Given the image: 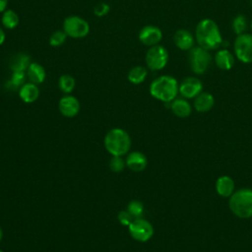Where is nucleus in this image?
<instances>
[{"label":"nucleus","instance_id":"f257e3e1","mask_svg":"<svg viewBox=\"0 0 252 252\" xmlns=\"http://www.w3.org/2000/svg\"><path fill=\"white\" fill-rule=\"evenodd\" d=\"M195 37L198 45L207 50L217 49L222 42L219 26L211 19H203L198 23Z\"/></svg>","mask_w":252,"mask_h":252},{"label":"nucleus","instance_id":"f03ea898","mask_svg":"<svg viewBox=\"0 0 252 252\" xmlns=\"http://www.w3.org/2000/svg\"><path fill=\"white\" fill-rule=\"evenodd\" d=\"M179 93V85L175 78L162 75L155 79L150 85V94L153 97L165 103L171 102Z\"/></svg>","mask_w":252,"mask_h":252},{"label":"nucleus","instance_id":"7ed1b4c3","mask_svg":"<svg viewBox=\"0 0 252 252\" xmlns=\"http://www.w3.org/2000/svg\"><path fill=\"white\" fill-rule=\"evenodd\" d=\"M104 147L111 156H124L131 148L129 134L121 128L109 130L104 137Z\"/></svg>","mask_w":252,"mask_h":252},{"label":"nucleus","instance_id":"20e7f679","mask_svg":"<svg viewBox=\"0 0 252 252\" xmlns=\"http://www.w3.org/2000/svg\"><path fill=\"white\" fill-rule=\"evenodd\" d=\"M228 207L240 219L252 218V189L242 188L233 192L229 197Z\"/></svg>","mask_w":252,"mask_h":252},{"label":"nucleus","instance_id":"39448f33","mask_svg":"<svg viewBox=\"0 0 252 252\" xmlns=\"http://www.w3.org/2000/svg\"><path fill=\"white\" fill-rule=\"evenodd\" d=\"M212 63V56L209 50L201 46H193L189 52V64L191 70L198 75L204 74Z\"/></svg>","mask_w":252,"mask_h":252},{"label":"nucleus","instance_id":"423d86ee","mask_svg":"<svg viewBox=\"0 0 252 252\" xmlns=\"http://www.w3.org/2000/svg\"><path fill=\"white\" fill-rule=\"evenodd\" d=\"M63 31L67 36L82 38L88 35L90 32V25L85 19L79 16H69L63 22Z\"/></svg>","mask_w":252,"mask_h":252},{"label":"nucleus","instance_id":"0eeeda50","mask_svg":"<svg viewBox=\"0 0 252 252\" xmlns=\"http://www.w3.org/2000/svg\"><path fill=\"white\" fill-rule=\"evenodd\" d=\"M147 67L152 71H158L163 69L168 61V52L162 45L151 46L146 53Z\"/></svg>","mask_w":252,"mask_h":252},{"label":"nucleus","instance_id":"6e6552de","mask_svg":"<svg viewBox=\"0 0 252 252\" xmlns=\"http://www.w3.org/2000/svg\"><path fill=\"white\" fill-rule=\"evenodd\" d=\"M130 235L137 241L146 242L154 235V227L151 222L145 219H134L128 225Z\"/></svg>","mask_w":252,"mask_h":252},{"label":"nucleus","instance_id":"1a4fd4ad","mask_svg":"<svg viewBox=\"0 0 252 252\" xmlns=\"http://www.w3.org/2000/svg\"><path fill=\"white\" fill-rule=\"evenodd\" d=\"M234 53L237 59L243 63H252V34L242 33L234 40Z\"/></svg>","mask_w":252,"mask_h":252},{"label":"nucleus","instance_id":"9d476101","mask_svg":"<svg viewBox=\"0 0 252 252\" xmlns=\"http://www.w3.org/2000/svg\"><path fill=\"white\" fill-rule=\"evenodd\" d=\"M202 91L203 84L195 77H187L179 85V94L184 98H195Z\"/></svg>","mask_w":252,"mask_h":252},{"label":"nucleus","instance_id":"9b49d317","mask_svg":"<svg viewBox=\"0 0 252 252\" xmlns=\"http://www.w3.org/2000/svg\"><path fill=\"white\" fill-rule=\"evenodd\" d=\"M139 40L146 46L157 45L162 38V32L159 28L152 25L145 26L139 32Z\"/></svg>","mask_w":252,"mask_h":252},{"label":"nucleus","instance_id":"f8f14e48","mask_svg":"<svg viewBox=\"0 0 252 252\" xmlns=\"http://www.w3.org/2000/svg\"><path fill=\"white\" fill-rule=\"evenodd\" d=\"M59 111L65 117H74L80 111V102L79 100L70 94H66L59 100Z\"/></svg>","mask_w":252,"mask_h":252},{"label":"nucleus","instance_id":"ddd939ff","mask_svg":"<svg viewBox=\"0 0 252 252\" xmlns=\"http://www.w3.org/2000/svg\"><path fill=\"white\" fill-rule=\"evenodd\" d=\"M173 42L181 50H190L194 45V37L189 31L180 29L175 32Z\"/></svg>","mask_w":252,"mask_h":252},{"label":"nucleus","instance_id":"4468645a","mask_svg":"<svg viewBox=\"0 0 252 252\" xmlns=\"http://www.w3.org/2000/svg\"><path fill=\"white\" fill-rule=\"evenodd\" d=\"M125 162H126V166L135 172L143 171L146 168L148 163L146 156L141 152L130 153L127 156Z\"/></svg>","mask_w":252,"mask_h":252},{"label":"nucleus","instance_id":"2eb2a0df","mask_svg":"<svg viewBox=\"0 0 252 252\" xmlns=\"http://www.w3.org/2000/svg\"><path fill=\"white\" fill-rule=\"evenodd\" d=\"M234 189V181L227 175H221L216 181V191L220 196L223 198H229L235 191Z\"/></svg>","mask_w":252,"mask_h":252},{"label":"nucleus","instance_id":"dca6fc26","mask_svg":"<svg viewBox=\"0 0 252 252\" xmlns=\"http://www.w3.org/2000/svg\"><path fill=\"white\" fill-rule=\"evenodd\" d=\"M215 104V98L213 94L207 92H202L194 98V108L198 112H207L213 108Z\"/></svg>","mask_w":252,"mask_h":252},{"label":"nucleus","instance_id":"f3484780","mask_svg":"<svg viewBox=\"0 0 252 252\" xmlns=\"http://www.w3.org/2000/svg\"><path fill=\"white\" fill-rule=\"evenodd\" d=\"M19 95L21 99L26 103H32L35 101L39 96V89L33 83H26L21 86L19 91Z\"/></svg>","mask_w":252,"mask_h":252},{"label":"nucleus","instance_id":"a211bd4d","mask_svg":"<svg viewBox=\"0 0 252 252\" xmlns=\"http://www.w3.org/2000/svg\"><path fill=\"white\" fill-rule=\"evenodd\" d=\"M170 109L174 115L180 118L188 117L191 114L192 107L186 98H174L170 102Z\"/></svg>","mask_w":252,"mask_h":252},{"label":"nucleus","instance_id":"6ab92c4d","mask_svg":"<svg viewBox=\"0 0 252 252\" xmlns=\"http://www.w3.org/2000/svg\"><path fill=\"white\" fill-rule=\"evenodd\" d=\"M215 63L220 70H230L234 65V57L227 49H220L215 55Z\"/></svg>","mask_w":252,"mask_h":252},{"label":"nucleus","instance_id":"aec40b11","mask_svg":"<svg viewBox=\"0 0 252 252\" xmlns=\"http://www.w3.org/2000/svg\"><path fill=\"white\" fill-rule=\"evenodd\" d=\"M27 76L31 83L37 85L41 84L45 80L46 73L43 66H41L39 63L31 62L27 69Z\"/></svg>","mask_w":252,"mask_h":252},{"label":"nucleus","instance_id":"412c9836","mask_svg":"<svg viewBox=\"0 0 252 252\" xmlns=\"http://www.w3.org/2000/svg\"><path fill=\"white\" fill-rule=\"evenodd\" d=\"M147 75H148V71L145 67L135 66L132 69H130V71L128 72L127 79L130 83L134 85H139L145 81V79L147 78Z\"/></svg>","mask_w":252,"mask_h":252},{"label":"nucleus","instance_id":"4be33fe9","mask_svg":"<svg viewBox=\"0 0 252 252\" xmlns=\"http://www.w3.org/2000/svg\"><path fill=\"white\" fill-rule=\"evenodd\" d=\"M20 22V18L18 16V14L11 10V9H6L1 17V23L2 25L8 29V30H13L15 29Z\"/></svg>","mask_w":252,"mask_h":252},{"label":"nucleus","instance_id":"5701e85b","mask_svg":"<svg viewBox=\"0 0 252 252\" xmlns=\"http://www.w3.org/2000/svg\"><path fill=\"white\" fill-rule=\"evenodd\" d=\"M76 86V81L71 75H62L58 80V87L64 94H70L73 92Z\"/></svg>","mask_w":252,"mask_h":252},{"label":"nucleus","instance_id":"b1692460","mask_svg":"<svg viewBox=\"0 0 252 252\" xmlns=\"http://www.w3.org/2000/svg\"><path fill=\"white\" fill-rule=\"evenodd\" d=\"M30 64V57L27 54H19L14 59L11 68L13 71H27Z\"/></svg>","mask_w":252,"mask_h":252},{"label":"nucleus","instance_id":"393cba45","mask_svg":"<svg viewBox=\"0 0 252 252\" xmlns=\"http://www.w3.org/2000/svg\"><path fill=\"white\" fill-rule=\"evenodd\" d=\"M232 30L235 34L239 35L245 33L247 30V20L243 15H237L232 21Z\"/></svg>","mask_w":252,"mask_h":252},{"label":"nucleus","instance_id":"a878e982","mask_svg":"<svg viewBox=\"0 0 252 252\" xmlns=\"http://www.w3.org/2000/svg\"><path fill=\"white\" fill-rule=\"evenodd\" d=\"M127 211L130 213V215L134 218V219H138L141 218L143 213H144V205L137 200H133L131 201L128 206H127Z\"/></svg>","mask_w":252,"mask_h":252},{"label":"nucleus","instance_id":"bb28decb","mask_svg":"<svg viewBox=\"0 0 252 252\" xmlns=\"http://www.w3.org/2000/svg\"><path fill=\"white\" fill-rule=\"evenodd\" d=\"M67 38V34L64 31H55L49 37V44L53 47L62 45Z\"/></svg>","mask_w":252,"mask_h":252},{"label":"nucleus","instance_id":"cd10ccee","mask_svg":"<svg viewBox=\"0 0 252 252\" xmlns=\"http://www.w3.org/2000/svg\"><path fill=\"white\" fill-rule=\"evenodd\" d=\"M126 166L125 160L122 158L121 156H112L109 160V168L113 172H120Z\"/></svg>","mask_w":252,"mask_h":252},{"label":"nucleus","instance_id":"c85d7f7f","mask_svg":"<svg viewBox=\"0 0 252 252\" xmlns=\"http://www.w3.org/2000/svg\"><path fill=\"white\" fill-rule=\"evenodd\" d=\"M25 78H26L25 71H13L10 82L14 87L23 86L25 82Z\"/></svg>","mask_w":252,"mask_h":252},{"label":"nucleus","instance_id":"c756f323","mask_svg":"<svg viewBox=\"0 0 252 252\" xmlns=\"http://www.w3.org/2000/svg\"><path fill=\"white\" fill-rule=\"evenodd\" d=\"M109 10H110L109 5L106 4V3L101 2V3H98L97 5L94 6V14L96 17H104V16H106L109 13Z\"/></svg>","mask_w":252,"mask_h":252},{"label":"nucleus","instance_id":"7c9ffc66","mask_svg":"<svg viewBox=\"0 0 252 252\" xmlns=\"http://www.w3.org/2000/svg\"><path fill=\"white\" fill-rule=\"evenodd\" d=\"M117 219L121 224L126 225V226H128L131 223V221L134 220V218L130 215V213L128 211H120L118 213Z\"/></svg>","mask_w":252,"mask_h":252},{"label":"nucleus","instance_id":"2f4dec72","mask_svg":"<svg viewBox=\"0 0 252 252\" xmlns=\"http://www.w3.org/2000/svg\"><path fill=\"white\" fill-rule=\"evenodd\" d=\"M8 6V0H0V13H3Z\"/></svg>","mask_w":252,"mask_h":252},{"label":"nucleus","instance_id":"473e14b6","mask_svg":"<svg viewBox=\"0 0 252 252\" xmlns=\"http://www.w3.org/2000/svg\"><path fill=\"white\" fill-rule=\"evenodd\" d=\"M5 38H6V34H5L4 31L0 28V45H2L4 43Z\"/></svg>","mask_w":252,"mask_h":252},{"label":"nucleus","instance_id":"72a5a7b5","mask_svg":"<svg viewBox=\"0 0 252 252\" xmlns=\"http://www.w3.org/2000/svg\"><path fill=\"white\" fill-rule=\"evenodd\" d=\"M2 238H3V230H2V228L0 227V242H1Z\"/></svg>","mask_w":252,"mask_h":252},{"label":"nucleus","instance_id":"f704fd0d","mask_svg":"<svg viewBox=\"0 0 252 252\" xmlns=\"http://www.w3.org/2000/svg\"><path fill=\"white\" fill-rule=\"evenodd\" d=\"M250 27H251V31H252V20H251V23H250Z\"/></svg>","mask_w":252,"mask_h":252},{"label":"nucleus","instance_id":"c9c22d12","mask_svg":"<svg viewBox=\"0 0 252 252\" xmlns=\"http://www.w3.org/2000/svg\"><path fill=\"white\" fill-rule=\"evenodd\" d=\"M0 252H4V251H2V250H0Z\"/></svg>","mask_w":252,"mask_h":252}]
</instances>
